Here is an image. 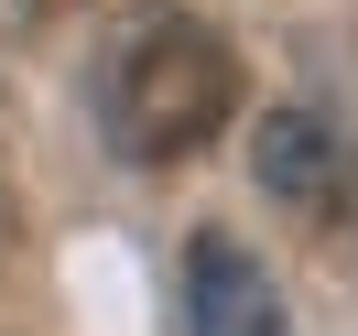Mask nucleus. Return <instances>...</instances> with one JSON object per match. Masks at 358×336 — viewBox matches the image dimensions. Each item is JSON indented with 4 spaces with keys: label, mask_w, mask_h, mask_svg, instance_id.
<instances>
[{
    "label": "nucleus",
    "mask_w": 358,
    "mask_h": 336,
    "mask_svg": "<svg viewBox=\"0 0 358 336\" xmlns=\"http://www.w3.org/2000/svg\"><path fill=\"white\" fill-rule=\"evenodd\" d=\"M185 336H282V293L239 228L185 239Z\"/></svg>",
    "instance_id": "7ed1b4c3"
},
{
    "label": "nucleus",
    "mask_w": 358,
    "mask_h": 336,
    "mask_svg": "<svg viewBox=\"0 0 358 336\" xmlns=\"http://www.w3.org/2000/svg\"><path fill=\"white\" fill-rule=\"evenodd\" d=\"M250 163H261V196L282 206V217H304V228H358V141L336 131V109H315V98L261 109Z\"/></svg>",
    "instance_id": "f03ea898"
},
{
    "label": "nucleus",
    "mask_w": 358,
    "mask_h": 336,
    "mask_svg": "<svg viewBox=\"0 0 358 336\" xmlns=\"http://www.w3.org/2000/svg\"><path fill=\"white\" fill-rule=\"evenodd\" d=\"M239 109V54L196 11H131L98 54V131L120 163H196Z\"/></svg>",
    "instance_id": "f257e3e1"
}]
</instances>
